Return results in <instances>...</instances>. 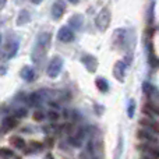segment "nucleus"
Segmentation results:
<instances>
[{"instance_id": "nucleus-25", "label": "nucleus", "mask_w": 159, "mask_h": 159, "mask_svg": "<svg viewBox=\"0 0 159 159\" xmlns=\"http://www.w3.org/2000/svg\"><path fill=\"white\" fill-rule=\"evenodd\" d=\"M87 152H89V155H93V143H92V141H89V143H88Z\"/></svg>"}, {"instance_id": "nucleus-24", "label": "nucleus", "mask_w": 159, "mask_h": 159, "mask_svg": "<svg viewBox=\"0 0 159 159\" xmlns=\"http://www.w3.org/2000/svg\"><path fill=\"white\" fill-rule=\"evenodd\" d=\"M27 116V109L25 107H18L16 110V117H25Z\"/></svg>"}, {"instance_id": "nucleus-4", "label": "nucleus", "mask_w": 159, "mask_h": 159, "mask_svg": "<svg viewBox=\"0 0 159 159\" xmlns=\"http://www.w3.org/2000/svg\"><path fill=\"white\" fill-rule=\"evenodd\" d=\"M18 50V42L16 39H10L7 43L3 45V59H11Z\"/></svg>"}, {"instance_id": "nucleus-18", "label": "nucleus", "mask_w": 159, "mask_h": 159, "mask_svg": "<svg viewBox=\"0 0 159 159\" xmlns=\"http://www.w3.org/2000/svg\"><path fill=\"white\" fill-rule=\"evenodd\" d=\"M28 101H30L31 105H34V106H38V105L42 102V92H34V93H31Z\"/></svg>"}, {"instance_id": "nucleus-15", "label": "nucleus", "mask_w": 159, "mask_h": 159, "mask_svg": "<svg viewBox=\"0 0 159 159\" xmlns=\"http://www.w3.org/2000/svg\"><path fill=\"white\" fill-rule=\"evenodd\" d=\"M21 77L25 80V81H32L35 78V71H34L32 67L30 66H25L24 69L21 70Z\"/></svg>"}, {"instance_id": "nucleus-7", "label": "nucleus", "mask_w": 159, "mask_h": 159, "mask_svg": "<svg viewBox=\"0 0 159 159\" xmlns=\"http://www.w3.org/2000/svg\"><path fill=\"white\" fill-rule=\"evenodd\" d=\"M57 39L60 42H71L74 39V32H73L71 27H61L57 32Z\"/></svg>"}, {"instance_id": "nucleus-21", "label": "nucleus", "mask_w": 159, "mask_h": 159, "mask_svg": "<svg viewBox=\"0 0 159 159\" xmlns=\"http://www.w3.org/2000/svg\"><path fill=\"white\" fill-rule=\"evenodd\" d=\"M48 119H49L50 121H53V123H56V121L60 119V115H59V113L56 112L55 109H53V110H49V112H48Z\"/></svg>"}, {"instance_id": "nucleus-5", "label": "nucleus", "mask_w": 159, "mask_h": 159, "mask_svg": "<svg viewBox=\"0 0 159 159\" xmlns=\"http://www.w3.org/2000/svg\"><path fill=\"white\" fill-rule=\"evenodd\" d=\"M157 133L151 131V130H147V129H141L138 130V138H140L141 141H144V143H149V144H158V137Z\"/></svg>"}, {"instance_id": "nucleus-30", "label": "nucleus", "mask_w": 159, "mask_h": 159, "mask_svg": "<svg viewBox=\"0 0 159 159\" xmlns=\"http://www.w3.org/2000/svg\"><path fill=\"white\" fill-rule=\"evenodd\" d=\"M144 159H149V158H147V157H145V158H144Z\"/></svg>"}, {"instance_id": "nucleus-8", "label": "nucleus", "mask_w": 159, "mask_h": 159, "mask_svg": "<svg viewBox=\"0 0 159 159\" xmlns=\"http://www.w3.org/2000/svg\"><path fill=\"white\" fill-rule=\"evenodd\" d=\"M140 124L144 127V129L151 130V131L159 134V121H155V120H152V119L145 117V119H143V120L140 121Z\"/></svg>"}, {"instance_id": "nucleus-26", "label": "nucleus", "mask_w": 159, "mask_h": 159, "mask_svg": "<svg viewBox=\"0 0 159 159\" xmlns=\"http://www.w3.org/2000/svg\"><path fill=\"white\" fill-rule=\"evenodd\" d=\"M134 115V102H130V106H129V116L133 117Z\"/></svg>"}, {"instance_id": "nucleus-6", "label": "nucleus", "mask_w": 159, "mask_h": 159, "mask_svg": "<svg viewBox=\"0 0 159 159\" xmlns=\"http://www.w3.org/2000/svg\"><path fill=\"white\" fill-rule=\"evenodd\" d=\"M66 11V3L63 0H56L52 6V17L53 20H60Z\"/></svg>"}, {"instance_id": "nucleus-20", "label": "nucleus", "mask_w": 159, "mask_h": 159, "mask_svg": "<svg viewBox=\"0 0 159 159\" xmlns=\"http://www.w3.org/2000/svg\"><path fill=\"white\" fill-rule=\"evenodd\" d=\"M32 117L35 121H43L45 117H48V115H45L42 110H35V112L32 113Z\"/></svg>"}, {"instance_id": "nucleus-19", "label": "nucleus", "mask_w": 159, "mask_h": 159, "mask_svg": "<svg viewBox=\"0 0 159 159\" xmlns=\"http://www.w3.org/2000/svg\"><path fill=\"white\" fill-rule=\"evenodd\" d=\"M96 87H98L99 91H102V92H106L107 89H109V85H107L106 80L105 78H98L96 80Z\"/></svg>"}, {"instance_id": "nucleus-22", "label": "nucleus", "mask_w": 159, "mask_h": 159, "mask_svg": "<svg viewBox=\"0 0 159 159\" xmlns=\"http://www.w3.org/2000/svg\"><path fill=\"white\" fill-rule=\"evenodd\" d=\"M60 130H63V131L67 133V134H71L73 130H74V126H73L71 123H67V124H64V126H61Z\"/></svg>"}, {"instance_id": "nucleus-11", "label": "nucleus", "mask_w": 159, "mask_h": 159, "mask_svg": "<svg viewBox=\"0 0 159 159\" xmlns=\"http://www.w3.org/2000/svg\"><path fill=\"white\" fill-rule=\"evenodd\" d=\"M82 63L85 64V67H87V69L89 70L91 73L95 71L96 66H98V61H96V59L93 57V56H91V55H85L84 57H82Z\"/></svg>"}, {"instance_id": "nucleus-13", "label": "nucleus", "mask_w": 159, "mask_h": 159, "mask_svg": "<svg viewBox=\"0 0 159 159\" xmlns=\"http://www.w3.org/2000/svg\"><path fill=\"white\" fill-rule=\"evenodd\" d=\"M84 24V17L81 14H74L71 18L69 20V27L74 28V30H80Z\"/></svg>"}, {"instance_id": "nucleus-10", "label": "nucleus", "mask_w": 159, "mask_h": 159, "mask_svg": "<svg viewBox=\"0 0 159 159\" xmlns=\"http://www.w3.org/2000/svg\"><path fill=\"white\" fill-rule=\"evenodd\" d=\"M17 124H18V117H16V116H7L3 120V133H7L8 130L14 129Z\"/></svg>"}, {"instance_id": "nucleus-27", "label": "nucleus", "mask_w": 159, "mask_h": 159, "mask_svg": "<svg viewBox=\"0 0 159 159\" xmlns=\"http://www.w3.org/2000/svg\"><path fill=\"white\" fill-rule=\"evenodd\" d=\"M32 2V4H39L41 2H43V0H31Z\"/></svg>"}, {"instance_id": "nucleus-9", "label": "nucleus", "mask_w": 159, "mask_h": 159, "mask_svg": "<svg viewBox=\"0 0 159 159\" xmlns=\"http://www.w3.org/2000/svg\"><path fill=\"white\" fill-rule=\"evenodd\" d=\"M84 129H80L77 133H75V135H71V137L69 138V143L71 147H81L82 145V141H84Z\"/></svg>"}, {"instance_id": "nucleus-16", "label": "nucleus", "mask_w": 159, "mask_h": 159, "mask_svg": "<svg viewBox=\"0 0 159 159\" xmlns=\"http://www.w3.org/2000/svg\"><path fill=\"white\" fill-rule=\"evenodd\" d=\"M10 143L13 144L17 149H25L27 148V143L24 141V138L18 137V135H13V137L10 138Z\"/></svg>"}, {"instance_id": "nucleus-3", "label": "nucleus", "mask_w": 159, "mask_h": 159, "mask_svg": "<svg viewBox=\"0 0 159 159\" xmlns=\"http://www.w3.org/2000/svg\"><path fill=\"white\" fill-rule=\"evenodd\" d=\"M61 67H63V60H61V57H59V56L53 57L52 60H50L49 66H48V75L52 78L57 77L59 73L61 71Z\"/></svg>"}, {"instance_id": "nucleus-12", "label": "nucleus", "mask_w": 159, "mask_h": 159, "mask_svg": "<svg viewBox=\"0 0 159 159\" xmlns=\"http://www.w3.org/2000/svg\"><path fill=\"white\" fill-rule=\"evenodd\" d=\"M124 71H126V64L123 61H117L115 64V69H113V74L119 81H123L124 78Z\"/></svg>"}, {"instance_id": "nucleus-29", "label": "nucleus", "mask_w": 159, "mask_h": 159, "mask_svg": "<svg viewBox=\"0 0 159 159\" xmlns=\"http://www.w3.org/2000/svg\"><path fill=\"white\" fill-rule=\"evenodd\" d=\"M69 2H70V3H73V4H77L78 0H69Z\"/></svg>"}, {"instance_id": "nucleus-17", "label": "nucleus", "mask_w": 159, "mask_h": 159, "mask_svg": "<svg viewBox=\"0 0 159 159\" xmlns=\"http://www.w3.org/2000/svg\"><path fill=\"white\" fill-rule=\"evenodd\" d=\"M42 148H43V144L38 143V141H31L30 147L25 148V152H27V155H30V154H34V152H36V151H41Z\"/></svg>"}, {"instance_id": "nucleus-28", "label": "nucleus", "mask_w": 159, "mask_h": 159, "mask_svg": "<svg viewBox=\"0 0 159 159\" xmlns=\"http://www.w3.org/2000/svg\"><path fill=\"white\" fill-rule=\"evenodd\" d=\"M4 6H6V0H0V7H4Z\"/></svg>"}, {"instance_id": "nucleus-2", "label": "nucleus", "mask_w": 159, "mask_h": 159, "mask_svg": "<svg viewBox=\"0 0 159 159\" xmlns=\"http://www.w3.org/2000/svg\"><path fill=\"white\" fill-rule=\"evenodd\" d=\"M110 17H112V14H110L109 8H106V7L102 8L95 18L96 28H98L99 31H106L107 27H109V24H110Z\"/></svg>"}, {"instance_id": "nucleus-14", "label": "nucleus", "mask_w": 159, "mask_h": 159, "mask_svg": "<svg viewBox=\"0 0 159 159\" xmlns=\"http://www.w3.org/2000/svg\"><path fill=\"white\" fill-rule=\"evenodd\" d=\"M31 21V14L28 10H21L17 18V25H25Z\"/></svg>"}, {"instance_id": "nucleus-1", "label": "nucleus", "mask_w": 159, "mask_h": 159, "mask_svg": "<svg viewBox=\"0 0 159 159\" xmlns=\"http://www.w3.org/2000/svg\"><path fill=\"white\" fill-rule=\"evenodd\" d=\"M49 45H50V34H48V32L41 34L38 38V42H36L35 48H34V50H32L34 63H36V64L41 63L42 59L46 55L48 49H49Z\"/></svg>"}, {"instance_id": "nucleus-23", "label": "nucleus", "mask_w": 159, "mask_h": 159, "mask_svg": "<svg viewBox=\"0 0 159 159\" xmlns=\"http://www.w3.org/2000/svg\"><path fill=\"white\" fill-rule=\"evenodd\" d=\"M2 152H3V158H16L14 152L11 151V149H8V148H3Z\"/></svg>"}]
</instances>
